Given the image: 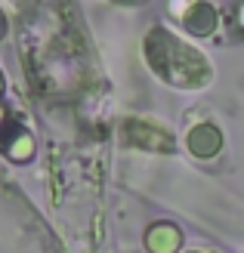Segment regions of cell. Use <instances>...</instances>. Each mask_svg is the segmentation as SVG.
Returning <instances> with one entry per match:
<instances>
[{"label":"cell","instance_id":"cell-1","mask_svg":"<svg viewBox=\"0 0 244 253\" xmlns=\"http://www.w3.org/2000/svg\"><path fill=\"white\" fill-rule=\"evenodd\" d=\"M146 59L161 81L186 86V90L207 84V78H210V65L204 62V56H198L192 46H186L179 37H173L164 28H155L148 34Z\"/></svg>","mask_w":244,"mask_h":253},{"label":"cell","instance_id":"cell-2","mask_svg":"<svg viewBox=\"0 0 244 253\" xmlns=\"http://www.w3.org/2000/svg\"><path fill=\"white\" fill-rule=\"evenodd\" d=\"M220 142H223V139H220V133H216L213 126H207V124H204V126H198V130L189 136V145H192V151H195V155H204V158H207V155H216V148H220Z\"/></svg>","mask_w":244,"mask_h":253},{"label":"cell","instance_id":"cell-3","mask_svg":"<svg viewBox=\"0 0 244 253\" xmlns=\"http://www.w3.org/2000/svg\"><path fill=\"white\" fill-rule=\"evenodd\" d=\"M213 9L207 6H201V3H192V12H183V22L189 25V31H195V34H207L213 28Z\"/></svg>","mask_w":244,"mask_h":253},{"label":"cell","instance_id":"cell-4","mask_svg":"<svg viewBox=\"0 0 244 253\" xmlns=\"http://www.w3.org/2000/svg\"><path fill=\"white\" fill-rule=\"evenodd\" d=\"M176 244H179V235H176V229H170V225H161V229H155L148 235V247L155 253H173Z\"/></svg>","mask_w":244,"mask_h":253},{"label":"cell","instance_id":"cell-5","mask_svg":"<svg viewBox=\"0 0 244 253\" xmlns=\"http://www.w3.org/2000/svg\"><path fill=\"white\" fill-rule=\"evenodd\" d=\"M114 3H143V0H114Z\"/></svg>","mask_w":244,"mask_h":253},{"label":"cell","instance_id":"cell-6","mask_svg":"<svg viewBox=\"0 0 244 253\" xmlns=\"http://www.w3.org/2000/svg\"><path fill=\"white\" fill-rule=\"evenodd\" d=\"M0 34H3V16H0Z\"/></svg>","mask_w":244,"mask_h":253},{"label":"cell","instance_id":"cell-7","mask_svg":"<svg viewBox=\"0 0 244 253\" xmlns=\"http://www.w3.org/2000/svg\"><path fill=\"white\" fill-rule=\"evenodd\" d=\"M0 90H3V74H0Z\"/></svg>","mask_w":244,"mask_h":253}]
</instances>
